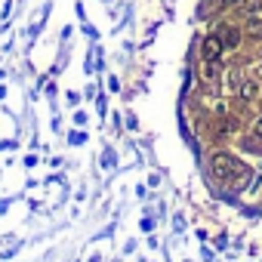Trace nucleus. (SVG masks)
Masks as SVG:
<instances>
[{"instance_id":"nucleus-1","label":"nucleus","mask_w":262,"mask_h":262,"mask_svg":"<svg viewBox=\"0 0 262 262\" xmlns=\"http://www.w3.org/2000/svg\"><path fill=\"white\" fill-rule=\"evenodd\" d=\"M210 170H213V176L222 179V182H237V185H241V182L250 179V167H247L241 158L225 155V151H219V155L210 158Z\"/></svg>"},{"instance_id":"nucleus-2","label":"nucleus","mask_w":262,"mask_h":262,"mask_svg":"<svg viewBox=\"0 0 262 262\" xmlns=\"http://www.w3.org/2000/svg\"><path fill=\"white\" fill-rule=\"evenodd\" d=\"M222 37L219 34H210V37H204V43H201V53H204V59H219L222 56Z\"/></svg>"},{"instance_id":"nucleus-3","label":"nucleus","mask_w":262,"mask_h":262,"mask_svg":"<svg viewBox=\"0 0 262 262\" xmlns=\"http://www.w3.org/2000/svg\"><path fill=\"white\" fill-rule=\"evenodd\" d=\"M219 37H222V47H228V50H234L241 43V31L237 28H219Z\"/></svg>"},{"instance_id":"nucleus-4","label":"nucleus","mask_w":262,"mask_h":262,"mask_svg":"<svg viewBox=\"0 0 262 262\" xmlns=\"http://www.w3.org/2000/svg\"><path fill=\"white\" fill-rule=\"evenodd\" d=\"M216 74H219L216 59H204V65H201V77H204L207 83H213V80H216Z\"/></svg>"},{"instance_id":"nucleus-5","label":"nucleus","mask_w":262,"mask_h":262,"mask_svg":"<svg viewBox=\"0 0 262 262\" xmlns=\"http://www.w3.org/2000/svg\"><path fill=\"white\" fill-rule=\"evenodd\" d=\"M237 93H241V99H244V102H250V99H256L259 83H256V80H247V83H241V90H237Z\"/></svg>"},{"instance_id":"nucleus-6","label":"nucleus","mask_w":262,"mask_h":262,"mask_svg":"<svg viewBox=\"0 0 262 262\" xmlns=\"http://www.w3.org/2000/svg\"><path fill=\"white\" fill-rule=\"evenodd\" d=\"M225 86H228V93H237V90H241V74H237L234 68L228 71V80H225Z\"/></svg>"},{"instance_id":"nucleus-7","label":"nucleus","mask_w":262,"mask_h":262,"mask_svg":"<svg viewBox=\"0 0 262 262\" xmlns=\"http://www.w3.org/2000/svg\"><path fill=\"white\" fill-rule=\"evenodd\" d=\"M247 31H250L253 37H262V19H256V16H253V19L247 22Z\"/></svg>"},{"instance_id":"nucleus-8","label":"nucleus","mask_w":262,"mask_h":262,"mask_svg":"<svg viewBox=\"0 0 262 262\" xmlns=\"http://www.w3.org/2000/svg\"><path fill=\"white\" fill-rule=\"evenodd\" d=\"M256 136H262V117L256 120Z\"/></svg>"},{"instance_id":"nucleus-9","label":"nucleus","mask_w":262,"mask_h":262,"mask_svg":"<svg viewBox=\"0 0 262 262\" xmlns=\"http://www.w3.org/2000/svg\"><path fill=\"white\" fill-rule=\"evenodd\" d=\"M222 4H225V7H234V4H241V0H222Z\"/></svg>"}]
</instances>
